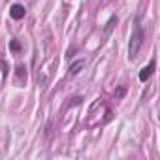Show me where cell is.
Instances as JSON below:
<instances>
[{"mask_svg": "<svg viewBox=\"0 0 160 160\" xmlns=\"http://www.w3.org/2000/svg\"><path fill=\"white\" fill-rule=\"evenodd\" d=\"M143 40H145V34H143L139 17H136V21H134V30H132L130 42H128V58H130V60H134V58L138 57V51H139V47L143 45Z\"/></svg>", "mask_w": 160, "mask_h": 160, "instance_id": "cell-1", "label": "cell"}, {"mask_svg": "<svg viewBox=\"0 0 160 160\" xmlns=\"http://www.w3.org/2000/svg\"><path fill=\"white\" fill-rule=\"evenodd\" d=\"M85 64H87V62H85L83 58H81V60H75V62L70 66V75H77L79 72H81V70L85 68Z\"/></svg>", "mask_w": 160, "mask_h": 160, "instance_id": "cell-4", "label": "cell"}, {"mask_svg": "<svg viewBox=\"0 0 160 160\" xmlns=\"http://www.w3.org/2000/svg\"><path fill=\"white\" fill-rule=\"evenodd\" d=\"M10 49H12L13 53H19V51H21V43H19V40H12V42H10Z\"/></svg>", "mask_w": 160, "mask_h": 160, "instance_id": "cell-7", "label": "cell"}, {"mask_svg": "<svg viewBox=\"0 0 160 160\" xmlns=\"http://www.w3.org/2000/svg\"><path fill=\"white\" fill-rule=\"evenodd\" d=\"M154 68H156V60H154V58H151V62H149L145 68H141V70H139V81H143V83H145V81H149V77L154 73Z\"/></svg>", "mask_w": 160, "mask_h": 160, "instance_id": "cell-2", "label": "cell"}, {"mask_svg": "<svg viewBox=\"0 0 160 160\" xmlns=\"http://www.w3.org/2000/svg\"><path fill=\"white\" fill-rule=\"evenodd\" d=\"M15 70H17V72H15V73H17V81H19V83L27 81V68H25V66L21 64V66H17Z\"/></svg>", "mask_w": 160, "mask_h": 160, "instance_id": "cell-5", "label": "cell"}, {"mask_svg": "<svg viewBox=\"0 0 160 160\" xmlns=\"http://www.w3.org/2000/svg\"><path fill=\"white\" fill-rule=\"evenodd\" d=\"M117 21H119V17H117V15H113V17L106 23V27H104V34H109V32L113 30V27L117 25Z\"/></svg>", "mask_w": 160, "mask_h": 160, "instance_id": "cell-6", "label": "cell"}, {"mask_svg": "<svg viewBox=\"0 0 160 160\" xmlns=\"http://www.w3.org/2000/svg\"><path fill=\"white\" fill-rule=\"evenodd\" d=\"M72 100H73V102H72L70 106H79V104H81V100H83V98H81V96H75V98H72Z\"/></svg>", "mask_w": 160, "mask_h": 160, "instance_id": "cell-9", "label": "cell"}, {"mask_svg": "<svg viewBox=\"0 0 160 160\" xmlns=\"http://www.w3.org/2000/svg\"><path fill=\"white\" fill-rule=\"evenodd\" d=\"M124 91H126L124 87H119L117 92H115V98H122V96H124Z\"/></svg>", "mask_w": 160, "mask_h": 160, "instance_id": "cell-8", "label": "cell"}, {"mask_svg": "<svg viewBox=\"0 0 160 160\" xmlns=\"http://www.w3.org/2000/svg\"><path fill=\"white\" fill-rule=\"evenodd\" d=\"M25 13H27V10H25V6H21V4H13V6L10 8V17H12V19H15V21L23 19V17H25Z\"/></svg>", "mask_w": 160, "mask_h": 160, "instance_id": "cell-3", "label": "cell"}]
</instances>
